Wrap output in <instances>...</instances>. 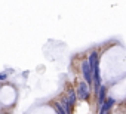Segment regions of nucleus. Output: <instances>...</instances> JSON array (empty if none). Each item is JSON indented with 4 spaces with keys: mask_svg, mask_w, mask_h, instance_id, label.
I'll use <instances>...</instances> for the list:
<instances>
[{
    "mask_svg": "<svg viewBox=\"0 0 126 114\" xmlns=\"http://www.w3.org/2000/svg\"><path fill=\"white\" fill-rule=\"evenodd\" d=\"M53 107H55V110H56V113H58V114H67V111L64 110V107H62V104L56 102V104H53Z\"/></svg>",
    "mask_w": 126,
    "mask_h": 114,
    "instance_id": "nucleus-6",
    "label": "nucleus"
},
{
    "mask_svg": "<svg viewBox=\"0 0 126 114\" xmlns=\"http://www.w3.org/2000/svg\"><path fill=\"white\" fill-rule=\"evenodd\" d=\"M6 79V74H0V80H5Z\"/></svg>",
    "mask_w": 126,
    "mask_h": 114,
    "instance_id": "nucleus-7",
    "label": "nucleus"
},
{
    "mask_svg": "<svg viewBox=\"0 0 126 114\" xmlns=\"http://www.w3.org/2000/svg\"><path fill=\"white\" fill-rule=\"evenodd\" d=\"M104 102H105V86H101L98 90V104L102 107Z\"/></svg>",
    "mask_w": 126,
    "mask_h": 114,
    "instance_id": "nucleus-5",
    "label": "nucleus"
},
{
    "mask_svg": "<svg viewBox=\"0 0 126 114\" xmlns=\"http://www.w3.org/2000/svg\"><path fill=\"white\" fill-rule=\"evenodd\" d=\"M82 74L85 77V82L89 86H92L94 85V71H92V68L89 65V61H83L82 62Z\"/></svg>",
    "mask_w": 126,
    "mask_h": 114,
    "instance_id": "nucleus-2",
    "label": "nucleus"
},
{
    "mask_svg": "<svg viewBox=\"0 0 126 114\" xmlns=\"http://www.w3.org/2000/svg\"><path fill=\"white\" fill-rule=\"evenodd\" d=\"M114 102H116V101H114L113 98H107V99H105V102L102 104L101 110H99V114H108V113H110V110L113 108Z\"/></svg>",
    "mask_w": 126,
    "mask_h": 114,
    "instance_id": "nucleus-4",
    "label": "nucleus"
},
{
    "mask_svg": "<svg viewBox=\"0 0 126 114\" xmlns=\"http://www.w3.org/2000/svg\"><path fill=\"white\" fill-rule=\"evenodd\" d=\"M89 95H91V86L86 82H80L79 86H77V96L85 101V99L89 98Z\"/></svg>",
    "mask_w": 126,
    "mask_h": 114,
    "instance_id": "nucleus-3",
    "label": "nucleus"
},
{
    "mask_svg": "<svg viewBox=\"0 0 126 114\" xmlns=\"http://www.w3.org/2000/svg\"><path fill=\"white\" fill-rule=\"evenodd\" d=\"M89 65L94 71V85H95V90L98 92L99 87H101V79H99V67H98V53L96 52H92L89 55Z\"/></svg>",
    "mask_w": 126,
    "mask_h": 114,
    "instance_id": "nucleus-1",
    "label": "nucleus"
}]
</instances>
